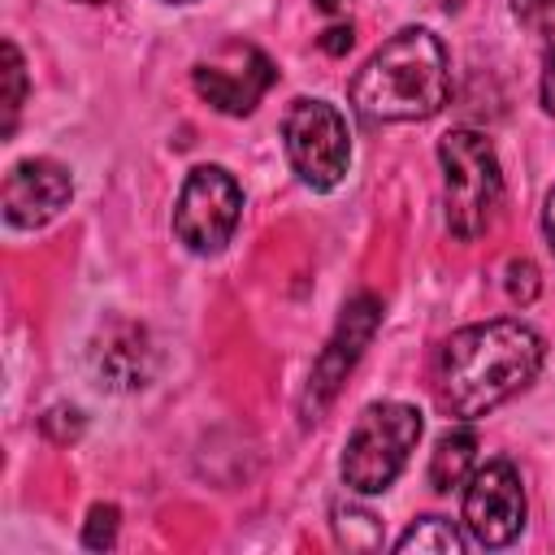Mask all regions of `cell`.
Wrapping results in <instances>:
<instances>
[{
  "mask_svg": "<svg viewBox=\"0 0 555 555\" xmlns=\"http://www.w3.org/2000/svg\"><path fill=\"white\" fill-rule=\"evenodd\" d=\"M546 343L525 321L499 317L464 325L438 351V403L460 421H477L520 395L538 377Z\"/></svg>",
  "mask_w": 555,
  "mask_h": 555,
  "instance_id": "6da1fadb",
  "label": "cell"
},
{
  "mask_svg": "<svg viewBox=\"0 0 555 555\" xmlns=\"http://www.w3.org/2000/svg\"><path fill=\"white\" fill-rule=\"evenodd\" d=\"M351 108L373 121H425L451 95V61L434 30L403 26L395 30L351 78Z\"/></svg>",
  "mask_w": 555,
  "mask_h": 555,
  "instance_id": "7a4b0ae2",
  "label": "cell"
},
{
  "mask_svg": "<svg viewBox=\"0 0 555 555\" xmlns=\"http://www.w3.org/2000/svg\"><path fill=\"white\" fill-rule=\"evenodd\" d=\"M438 165H442V212L447 230L460 243L481 238L494 225V212L503 204V169L499 152L481 130H447L438 139Z\"/></svg>",
  "mask_w": 555,
  "mask_h": 555,
  "instance_id": "3957f363",
  "label": "cell"
},
{
  "mask_svg": "<svg viewBox=\"0 0 555 555\" xmlns=\"http://www.w3.org/2000/svg\"><path fill=\"white\" fill-rule=\"evenodd\" d=\"M421 429H425L421 408L399 403V399L369 403L356 416V425L347 434V447H343V460H338L343 486L356 490V494L390 490L399 481V473L408 468V460L421 442Z\"/></svg>",
  "mask_w": 555,
  "mask_h": 555,
  "instance_id": "277c9868",
  "label": "cell"
},
{
  "mask_svg": "<svg viewBox=\"0 0 555 555\" xmlns=\"http://www.w3.org/2000/svg\"><path fill=\"white\" fill-rule=\"evenodd\" d=\"M282 147L291 169L312 191H334L351 165V134L347 117L330 100L299 95L282 117Z\"/></svg>",
  "mask_w": 555,
  "mask_h": 555,
  "instance_id": "5b68a950",
  "label": "cell"
},
{
  "mask_svg": "<svg viewBox=\"0 0 555 555\" xmlns=\"http://www.w3.org/2000/svg\"><path fill=\"white\" fill-rule=\"evenodd\" d=\"M243 217V186L221 165H195L173 204V234L186 251L212 256L221 251Z\"/></svg>",
  "mask_w": 555,
  "mask_h": 555,
  "instance_id": "8992f818",
  "label": "cell"
},
{
  "mask_svg": "<svg viewBox=\"0 0 555 555\" xmlns=\"http://www.w3.org/2000/svg\"><path fill=\"white\" fill-rule=\"evenodd\" d=\"M377 325H382V299H377L373 291H360V295H351V299L343 304V312H338V321H334V334H330L325 347L317 351L312 373H308V386H304V399H299L304 425L321 421L325 408L338 399L347 373L360 364V356H364V347L373 343Z\"/></svg>",
  "mask_w": 555,
  "mask_h": 555,
  "instance_id": "52a82bcc",
  "label": "cell"
},
{
  "mask_svg": "<svg viewBox=\"0 0 555 555\" xmlns=\"http://www.w3.org/2000/svg\"><path fill=\"white\" fill-rule=\"evenodd\" d=\"M525 486L512 460H490L464 481V529L477 546L499 551L525 529Z\"/></svg>",
  "mask_w": 555,
  "mask_h": 555,
  "instance_id": "ba28073f",
  "label": "cell"
},
{
  "mask_svg": "<svg viewBox=\"0 0 555 555\" xmlns=\"http://www.w3.org/2000/svg\"><path fill=\"white\" fill-rule=\"evenodd\" d=\"M273 78H278V69L256 43H225L212 61H199L191 69L199 100H208L225 117H247L264 100Z\"/></svg>",
  "mask_w": 555,
  "mask_h": 555,
  "instance_id": "9c48e42d",
  "label": "cell"
},
{
  "mask_svg": "<svg viewBox=\"0 0 555 555\" xmlns=\"http://www.w3.org/2000/svg\"><path fill=\"white\" fill-rule=\"evenodd\" d=\"M69 195H74V178H69V169L61 160L26 156L4 178V195H0L4 221L13 230H39L69 204Z\"/></svg>",
  "mask_w": 555,
  "mask_h": 555,
  "instance_id": "30bf717a",
  "label": "cell"
},
{
  "mask_svg": "<svg viewBox=\"0 0 555 555\" xmlns=\"http://www.w3.org/2000/svg\"><path fill=\"white\" fill-rule=\"evenodd\" d=\"M91 373L108 390H143L156 377V343L139 321H108L91 338Z\"/></svg>",
  "mask_w": 555,
  "mask_h": 555,
  "instance_id": "8fae6325",
  "label": "cell"
},
{
  "mask_svg": "<svg viewBox=\"0 0 555 555\" xmlns=\"http://www.w3.org/2000/svg\"><path fill=\"white\" fill-rule=\"evenodd\" d=\"M477 447H481V438H477V429L468 421L442 429L434 451H429V486L438 494H451L455 486H464L473 477V468H477Z\"/></svg>",
  "mask_w": 555,
  "mask_h": 555,
  "instance_id": "7c38bea8",
  "label": "cell"
},
{
  "mask_svg": "<svg viewBox=\"0 0 555 555\" xmlns=\"http://www.w3.org/2000/svg\"><path fill=\"white\" fill-rule=\"evenodd\" d=\"M399 555H460L464 551V538L451 520L442 516H421L403 529V538L395 542Z\"/></svg>",
  "mask_w": 555,
  "mask_h": 555,
  "instance_id": "4fadbf2b",
  "label": "cell"
},
{
  "mask_svg": "<svg viewBox=\"0 0 555 555\" xmlns=\"http://www.w3.org/2000/svg\"><path fill=\"white\" fill-rule=\"evenodd\" d=\"M334 533L351 551H377L382 546V520L360 503H334Z\"/></svg>",
  "mask_w": 555,
  "mask_h": 555,
  "instance_id": "5bb4252c",
  "label": "cell"
},
{
  "mask_svg": "<svg viewBox=\"0 0 555 555\" xmlns=\"http://www.w3.org/2000/svg\"><path fill=\"white\" fill-rule=\"evenodd\" d=\"M0 78H4V95H0L4 121H0V134L9 139L17 130V117H22V104H26V61H22L13 39H4V69H0Z\"/></svg>",
  "mask_w": 555,
  "mask_h": 555,
  "instance_id": "9a60e30c",
  "label": "cell"
},
{
  "mask_svg": "<svg viewBox=\"0 0 555 555\" xmlns=\"http://www.w3.org/2000/svg\"><path fill=\"white\" fill-rule=\"evenodd\" d=\"M117 529H121V507L117 503H91V512L82 520V546L87 551H113Z\"/></svg>",
  "mask_w": 555,
  "mask_h": 555,
  "instance_id": "2e32d148",
  "label": "cell"
},
{
  "mask_svg": "<svg viewBox=\"0 0 555 555\" xmlns=\"http://www.w3.org/2000/svg\"><path fill=\"white\" fill-rule=\"evenodd\" d=\"M503 291H507L512 304L529 308V304L542 295V273H538V264H533L529 256H512L507 269H503Z\"/></svg>",
  "mask_w": 555,
  "mask_h": 555,
  "instance_id": "e0dca14e",
  "label": "cell"
},
{
  "mask_svg": "<svg viewBox=\"0 0 555 555\" xmlns=\"http://www.w3.org/2000/svg\"><path fill=\"white\" fill-rule=\"evenodd\" d=\"M39 429H43V438H48V442L69 447V442H78V438H82L87 416H82L74 403H56V408H48V412L39 416Z\"/></svg>",
  "mask_w": 555,
  "mask_h": 555,
  "instance_id": "ac0fdd59",
  "label": "cell"
},
{
  "mask_svg": "<svg viewBox=\"0 0 555 555\" xmlns=\"http://www.w3.org/2000/svg\"><path fill=\"white\" fill-rule=\"evenodd\" d=\"M512 17L529 35H555V0H512Z\"/></svg>",
  "mask_w": 555,
  "mask_h": 555,
  "instance_id": "d6986e66",
  "label": "cell"
},
{
  "mask_svg": "<svg viewBox=\"0 0 555 555\" xmlns=\"http://www.w3.org/2000/svg\"><path fill=\"white\" fill-rule=\"evenodd\" d=\"M542 108L555 113V35L546 39V56H542Z\"/></svg>",
  "mask_w": 555,
  "mask_h": 555,
  "instance_id": "ffe728a7",
  "label": "cell"
},
{
  "mask_svg": "<svg viewBox=\"0 0 555 555\" xmlns=\"http://www.w3.org/2000/svg\"><path fill=\"white\" fill-rule=\"evenodd\" d=\"M321 52H330V56H343V52H351V43H356V30H351V22L347 26H330L321 39Z\"/></svg>",
  "mask_w": 555,
  "mask_h": 555,
  "instance_id": "44dd1931",
  "label": "cell"
},
{
  "mask_svg": "<svg viewBox=\"0 0 555 555\" xmlns=\"http://www.w3.org/2000/svg\"><path fill=\"white\" fill-rule=\"evenodd\" d=\"M542 234H546V243H551V251H555V186H551L546 199H542Z\"/></svg>",
  "mask_w": 555,
  "mask_h": 555,
  "instance_id": "7402d4cb",
  "label": "cell"
},
{
  "mask_svg": "<svg viewBox=\"0 0 555 555\" xmlns=\"http://www.w3.org/2000/svg\"><path fill=\"white\" fill-rule=\"evenodd\" d=\"M321 13H338V9H347V0H312Z\"/></svg>",
  "mask_w": 555,
  "mask_h": 555,
  "instance_id": "603a6c76",
  "label": "cell"
},
{
  "mask_svg": "<svg viewBox=\"0 0 555 555\" xmlns=\"http://www.w3.org/2000/svg\"><path fill=\"white\" fill-rule=\"evenodd\" d=\"M78 4H108V0H78Z\"/></svg>",
  "mask_w": 555,
  "mask_h": 555,
  "instance_id": "cb8c5ba5",
  "label": "cell"
},
{
  "mask_svg": "<svg viewBox=\"0 0 555 555\" xmlns=\"http://www.w3.org/2000/svg\"><path fill=\"white\" fill-rule=\"evenodd\" d=\"M173 4H191V0H173Z\"/></svg>",
  "mask_w": 555,
  "mask_h": 555,
  "instance_id": "d4e9b609",
  "label": "cell"
}]
</instances>
